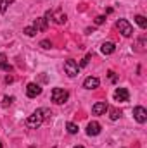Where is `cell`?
I'll list each match as a JSON object with an SVG mask.
<instances>
[{
	"label": "cell",
	"instance_id": "277c9868",
	"mask_svg": "<svg viewBox=\"0 0 147 148\" xmlns=\"http://www.w3.org/2000/svg\"><path fill=\"white\" fill-rule=\"evenodd\" d=\"M64 71H66V74H68L69 77H74V76H78V73H80V66H78L76 60L69 59V60L64 62Z\"/></svg>",
	"mask_w": 147,
	"mask_h": 148
},
{
	"label": "cell",
	"instance_id": "3957f363",
	"mask_svg": "<svg viewBox=\"0 0 147 148\" xmlns=\"http://www.w3.org/2000/svg\"><path fill=\"white\" fill-rule=\"evenodd\" d=\"M116 28L119 29V33L123 35V36H132L133 35V28H132V24L126 21V19H119L118 23H116Z\"/></svg>",
	"mask_w": 147,
	"mask_h": 148
},
{
	"label": "cell",
	"instance_id": "d4e9b609",
	"mask_svg": "<svg viewBox=\"0 0 147 148\" xmlns=\"http://www.w3.org/2000/svg\"><path fill=\"white\" fill-rule=\"evenodd\" d=\"M12 81H14L12 76H7V77H5V83H12Z\"/></svg>",
	"mask_w": 147,
	"mask_h": 148
},
{
	"label": "cell",
	"instance_id": "d6986e66",
	"mask_svg": "<svg viewBox=\"0 0 147 148\" xmlns=\"http://www.w3.org/2000/svg\"><path fill=\"white\" fill-rule=\"evenodd\" d=\"M111 121H118L119 117H121V110H118V109H111Z\"/></svg>",
	"mask_w": 147,
	"mask_h": 148
},
{
	"label": "cell",
	"instance_id": "ffe728a7",
	"mask_svg": "<svg viewBox=\"0 0 147 148\" xmlns=\"http://www.w3.org/2000/svg\"><path fill=\"white\" fill-rule=\"evenodd\" d=\"M12 102H14V97H3L2 105H3V107H9V105H12Z\"/></svg>",
	"mask_w": 147,
	"mask_h": 148
},
{
	"label": "cell",
	"instance_id": "5bb4252c",
	"mask_svg": "<svg viewBox=\"0 0 147 148\" xmlns=\"http://www.w3.org/2000/svg\"><path fill=\"white\" fill-rule=\"evenodd\" d=\"M135 23H137L142 29H146L147 28V19L144 17V16H135Z\"/></svg>",
	"mask_w": 147,
	"mask_h": 148
},
{
	"label": "cell",
	"instance_id": "4fadbf2b",
	"mask_svg": "<svg viewBox=\"0 0 147 148\" xmlns=\"http://www.w3.org/2000/svg\"><path fill=\"white\" fill-rule=\"evenodd\" d=\"M0 69H3V71H7V73L12 71V66L7 64V57H5V53H0Z\"/></svg>",
	"mask_w": 147,
	"mask_h": 148
},
{
	"label": "cell",
	"instance_id": "ac0fdd59",
	"mask_svg": "<svg viewBox=\"0 0 147 148\" xmlns=\"http://www.w3.org/2000/svg\"><path fill=\"white\" fill-rule=\"evenodd\" d=\"M66 129H68V133H71V134H76V133H78V126L73 124V122H68V124H66Z\"/></svg>",
	"mask_w": 147,
	"mask_h": 148
},
{
	"label": "cell",
	"instance_id": "7402d4cb",
	"mask_svg": "<svg viewBox=\"0 0 147 148\" xmlns=\"http://www.w3.org/2000/svg\"><path fill=\"white\" fill-rule=\"evenodd\" d=\"M104 21H106V17H104V16H97V17H95V24H102Z\"/></svg>",
	"mask_w": 147,
	"mask_h": 148
},
{
	"label": "cell",
	"instance_id": "30bf717a",
	"mask_svg": "<svg viewBox=\"0 0 147 148\" xmlns=\"http://www.w3.org/2000/svg\"><path fill=\"white\" fill-rule=\"evenodd\" d=\"M107 110H109V105H107L106 102H97V103L92 107V112H94L95 115H102V114H106Z\"/></svg>",
	"mask_w": 147,
	"mask_h": 148
},
{
	"label": "cell",
	"instance_id": "cb8c5ba5",
	"mask_svg": "<svg viewBox=\"0 0 147 148\" xmlns=\"http://www.w3.org/2000/svg\"><path fill=\"white\" fill-rule=\"evenodd\" d=\"M109 79H111V81H116V76H114L112 71H109Z\"/></svg>",
	"mask_w": 147,
	"mask_h": 148
},
{
	"label": "cell",
	"instance_id": "9a60e30c",
	"mask_svg": "<svg viewBox=\"0 0 147 148\" xmlns=\"http://www.w3.org/2000/svg\"><path fill=\"white\" fill-rule=\"evenodd\" d=\"M14 0H0V12L2 14H5L7 12V9H9V5L12 3Z\"/></svg>",
	"mask_w": 147,
	"mask_h": 148
},
{
	"label": "cell",
	"instance_id": "484cf974",
	"mask_svg": "<svg viewBox=\"0 0 147 148\" xmlns=\"http://www.w3.org/2000/svg\"><path fill=\"white\" fill-rule=\"evenodd\" d=\"M0 148H3V145H2V141H0Z\"/></svg>",
	"mask_w": 147,
	"mask_h": 148
},
{
	"label": "cell",
	"instance_id": "6da1fadb",
	"mask_svg": "<svg viewBox=\"0 0 147 148\" xmlns=\"http://www.w3.org/2000/svg\"><path fill=\"white\" fill-rule=\"evenodd\" d=\"M43 119H45V115H43V109H38V110H35L30 117H28V119H26V124H28V127L37 129V127L42 126Z\"/></svg>",
	"mask_w": 147,
	"mask_h": 148
},
{
	"label": "cell",
	"instance_id": "44dd1931",
	"mask_svg": "<svg viewBox=\"0 0 147 148\" xmlns=\"http://www.w3.org/2000/svg\"><path fill=\"white\" fill-rule=\"evenodd\" d=\"M40 47H42V48H52V43H50L49 40H42V41H40Z\"/></svg>",
	"mask_w": 147,
	"mask_h": 148
},
{
	"label": "cell",
	"instance_id": "4316f807",
	"mask_svg": "<svg viewBox=\"0 0 147 148\" xmlns=\"http://www.w3.org/2000/svg\"><path fill=\"white\" fill-rule=\"evenodd\" d=\"M74 148H83V147H80V145H78V147H74Z\"/></svg>",
	"mask_w": 147,
	"mask_h": 148
},
{
	"label": "cell",
	"instance_id": "83f0119b",
	"mask_svg": "<svg viewBox=\"0 0 147 148\" xmlns=\"http://www.w3.org/2000/svg\"><path fill=\"white\" fill-rule=\"evenodd\" d=\"M31 148H35V147H31Z\"/></svg>",
	"mask_w": 147,
	"mask_h": 148
},
{
	"label": "cell",
	"instance_id": "ba28073f",
	"mask_svg": "<svg viewBox=\"0 0 147 148\" xmlns=\"http://www.w3.org/2000/svg\"><path fill=\"white\" fill-rule=\"evenodd\" d=\"M99 84H101L99 77H94V76H90L83 81V88H87V90H95V88H99Z\"/></svg>",
	"mask_w": 147,
	"mask_h": 148
},
{
	"label": "cell",
	"instance_id": "8fae6325",
	"mask_svg": "<svg viewBox=\"0 0 147 148\" xmlns=\"http://www.w3.org/2000/svg\"><path fill=\"white\" fill-rule=\"evenodd\" d=\"M33 28H35L37 31H47L49 21H47L45 17H38V19H35V23H33Z\"/></svg>",
	"mask_w": 147,
	"mask_h": 148
},
{
	"label": "cell",
	"instance_id": "9c48e42d",
	"mask_svg": "<svg viewBox=\"0 0 147 148\" xmlns=\"http://www.w3.org/2000/svg\"><path fill=\"white\" fill-rule=\"evenodd\" d=\"M99 133H101V124H99L97 121L88 122V126H87V134H88V136H97Z\"/></svg>",
	"mask_w": 147,
	"mask_h": 148
},
{
	"label": "cell",
	"instance_id": "2e32d148",
	"mask_svg": "<svg viewBox=\"0 0 147 148\" xmlns=\"http://www.w3.org/2000/svg\"><path fill=\"white\" fill-rule=\"evenodd\" d=\"M23 33H24L26 36H35L38 31L35 29V28H33V26H28V28H24V29H23Z\"/></svg>",
	"mask_w": 147,
	"mask_h": 148
},
{
	"label": "cell",
	"instance_id": "7c38bea8",
	"mask_svg": "<svg viewBox=\"0 0 147 148\" xmlns=\"http://www.w3.org/2000/svg\"><path fill=\"white\" fill-rule=\"evenodd\" d=\"M114 50H116V45H114L112 41H104L102 47H101V52H102L104 55H111V53H114Z\"/></svg>",
	"mask_w": 147,
	"mask_h": 148
},
{
	"label": "cell",
	"instance_id": "52a82bcc",
	"mask_svg": "<svg viewBox=\"0 0 147 148\" xmlns=\"http://www.w3.org/2000/svg\"><path fill=\"white\" fill-rule=\"evenodd\" d=\"M128 98H130V93H128L126 88H116V91H114V100L116 102H128Z\"/></svg>",
	"mask_w": 147,
	"mask_h": 148
},
{
	"label": "cell",
	"instance_id": "7a4b0ae2",
	"mask_svg": "<svg viewBox=\"0 0 147 148\" xmlns=\"http://www.w3.org/2000/svg\"><path fill=\"white\" fill-rule=\"evenodd\" d=\"M50 97H52V102H54V103H57V105H62V103L68 100L69 93H68L64 88H54Z\"/></svg>",
	"mask_w": 147,
	"mask_h": 148
},
{
	"label": "cell",
	"instance_id": "603a6c76",
	"mask_svg": "<svg viewBox=\"0 0 147 148\" xmlns=\"http://www.w3.org/2000/svg\"><path fill=\"white\" fill-rule=\"evenodd\" d=\"M88 60H90V55H87V57H85V59L81 60V64H80V67H85V66L88 64Z\"/></svg>",
	"mask_w": 147,
	"mask_h": 148
},
{
	"label": "cell",
	"instance_id": "e0dca14e",
	"mask_svg": "<svg viewBox=\"0 0 147 148\" xmlns=\"http://www.w3.org/2000/svg\"><path fill=\"white\" fill-rule=\"evenodd\" d=\"M66 19H68V17H66V14H62V12H57V14H55V23L64 24V23H66Z\"/></svg>",
	"mask_w": 147,
	"mask_h": 148
},
{
	"label": "cell",
	"instance_id": "5b68a950",
	"mask_svg": "<svg viewBox=\"0 0 147 148\" xmlns=\"http://www.w3.org/2000/svg\"><path fill=\"white\" fill-rule=\"evenodd\" d=\"M40 93H42V86L37 84V83H30V84L26 86V95H28L30 98H37Z\"/></svg>",
	"mask_w": 147,
	"mask_h": 148
},
{
	"label": "cell",
	"instance_id": "8992f818",
	"mask_svg": "<svg viewBox=\"0 0 147 148\" xmlns=\"http://www.w3.org/2000/svg\"><path fill=\"white\" fill-rule=\"evenodd\" d=\"M133 117H135V121H137V122L144 124V122L147 121V110L144 109V107H140V105H139V107H135V109H133Z\"/></svg>",
	"mask_w": 147,
	"mask_h": 148
}]
</instances>
